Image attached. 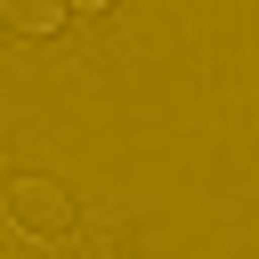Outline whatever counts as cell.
Listing matches in <instances>:
<instances>
[{
    "instance_id": "obj_1",
    "label": "cell",
    "mask_w": 259,
    "mask_h": 259,
    "mask_svg": "<svg viewBox=\"0 0 259 259\" xmlns=\"http://www.w3.org/2000/svg\"><path fill=\"white\" fill-rule=\"evenodd\" d=\"M8 227H16L24 243H65V235L81 227V210H73V194H65L57 178H16V186H8Z\"/></svg>"
},
{
    "instance_id": "obj_2",
    "label": "cell",
    "mask_w": 259,
    "mask_h": 259,
    "mask_svg": "<svg viewBox=\"0 0 259 259\" xmlns=\"http://www.w3.org/2000/svg\"><path fill=\"white\" fill-rule=\"evenodd\" d=\"M65 0H0V24L8 32H32V40H49V32H65Z\"/></svg>"
},
{
    "instance_id": "obj_3",
    "label": "cell",
    "mask_w": 259,
    "mask_h": 259,
    "mask_svg": "<svg viewBox=\"0 0 259 259\" xmlns=\"http://www.w3.org/2000/svg\"><path fill=\"white\" fill-rule=\"evenodd\" d=\"M65 8H73V16H97V8H113V0H65Z\"/></svg>"
}]
</instances>
